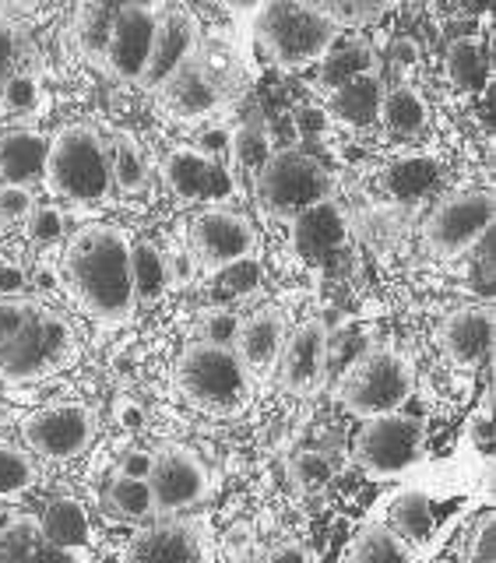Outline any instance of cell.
I'll return each mask as SVG.
<instances>
[{
	"label": "cell",
	"instance_id": "cell-1",
	"mask_svg": "<svg viewBox=\"0 0 496 563\" xmlns=\"http://www.w3.org/2000/svg\"><path fill=\"white\" fill-rule=\"evenodd\" d=\"M131 254L134 243L117 225H85L64 246V282L70 296L106 328L131 321L137 310Z\"/></svg>",
	"mask_w": 496,
	"mask_h": 563
},
{
	"label": "cell",
	"instance_id": "cell-2",
	"mask_svg": "<svg viewBox=\"0 0 496 563\" xmlns=\"http://www.w3.org/2000/svg\"><path fill=\"white\" fill-rule=\"evenodd\" d=\"M176 387L190 409L211 419H229L254 401L257 380L246 374V366L229 345L194 342L176 360Z\"/></svg>",
	"mask_w": 496,
	"mask_h": 563
},
{
	"label": "cell",
	"instance_id": "cell-3",
	"mask_svg": "<svg viewBox=\"0 0 496 563\" xmlns=\"http://www.w3.org/2000/svg\"><path fill=\"white\" fill-rule=\"evenodd\" d=\"M251 22L257 43L286 70L321 64L334 49V43H339L342 32L334 18L317 11L307 0H264Z\"/></svg>",
	"mask_w": 496,
	"mask_h": 563
},
{
	"label": "cell",
	"instance_id": "cell-4",
	"mask_svg": "<svg viewBox=\"0 0 496 563\" xmlns=\"http://www.w3.org/2000/svg\"><path fill=\"white\" fill-rule=\"evenodd\" d=\"M43 180L53 198L67 205H102L113 190L110 148L92 128H64L49 137Z\"/></svg>",
	"mask_w": 496,
	"mask_h": 563
},
{
	"label": "cell",
	"instance_id": "cell-5",
	"mask_svg": "<svg viewBox=\"0 0 496 563\" xmlns=\"http://www.w3.org/2000/svg\"><path fill=\"white\" fill-rule=\"evenodd\" d=\"M78 352L81 342L75 324L60 310L40 303L29 317V324L18 331V339L0 352V384L22 387L57 377L78 360Z\"/></svg>",
	"mask_w": 496,
	"mask_h": 563
},
{
	"label": "cell",
	"instance_id": "cell-6",
	"mask_svg": "<svg viewBox=\"0 0 496 563\" xmlns=\"http://www.w3.org/2000/svg\"><path fill=\"white\" fill-rule=\"evenodd\" d=\"M416 387L412 363L395 349H363L339 380V401L352 416L377 419L401 412Z\"/></svg>",
	"mask_w": 496,
	"mask_h": 563
},
{
	"label": "cell",
	"instance_id": "cell-7",
	"mask_svg": "<svg viewBox=\"0 0 496 563\" xmlns=\"http://www.w3.org/2000/svg\"><path fill=\"white\" fill-rule=\"evenodd\" d=\"M261 208L275 219H299L304 211L331 201L334 176L307 152H272L268 163L254 173Z\"/></svg>",
	"mask_w": 496,
	"mask_h": 563
},
{
	"label": "cell",
	"instance_id": "cell-8",
	"mask_svg": "<svg viewBox=\"0 0 496 563\" xmlns=\"http://www.w3.org/2000/svg\"><path fill=\"white\" fill-rule=\"evenodd\" d=\"M496 216V201L489 190H465L444 198L422 225V243L440 261H458L475 243L489 236Z\"/></svg>",
	"mask_w": 496,
	"mask_h": 563
},
{
	"label": "cell",
	"instance_id": "cell-9",
	"mask_svg": "<svg viewBox=\"0 0 496 563\" xmlns=\"http://www.w3.org/2000/svg\"><path fill=\"white\" fill-rule=\"evenodd\" d=\"M427 448V430L422 422L392 412L377 419H363V430L356 433V462L370 479H395V475L409 472Z\"/></svg>",
	"mask_w": 496,
	"mask_h": 563
},
{
	"label": "cell",
	"instance_id": "cell-10",
	"mask_svg": "<svg viewBox=\"0 0 496 563\" xmlns=\"http://www.w3.org/2000/svg\"><path fill=\"white\" fill-rule=\"evenodd\" d=\"M22 437L29 451L49 462H70L96 437V412L81 401H53L22 419Z\"/></svg>",
	"mask_w": 496,
	"mask_h": 563
},
{
	"label": "cell",
	"instance_id": "cell-11",
	"mask_svg": "<svg viewBox=\"0 0 496 563\" xmlns=\"http://www.w3.org/2000/svg\"><path fill=\"white\" fill-rule=\"evenodd\" d=\"M190 246H194L198 268L216 272L240 257L257 254V233L251 219H243L240 211L208 208L190 222Z\"/></svg>",
	"mask_w": 496,
	"mask_h": 563
},
{
	"label": "cell",
	"instance_id": "cell-12",
	"mask_svg": "<svg viewBox=\"0 0 496 563\" xmlns=\"http://www.w3.org/2000/svg\"><path fill=\"white\" fill-rule=\"evenodd\" d=\"M148 486H152L155 515H180V510L205 500L211 479L198 454L169 444L155 451Z\"/></svg>",
	"mask_w": 496,
	"mask_h": 563
},
{
	"label": "cell",
	"instance_id": "cell-13",
	"mask_svg": "<svg viewBox=\"0 0 496 563\" xmlns=\"http://www.w3.org/2000/svg\"><path fill=\"white\" fill-rule=\"evenodd\" d=\"M328 339L331 331L321 321H304L296 331H289V342L282 349V360L275 366L282 391L296 398L321 391V384L328 377Z\"/></svg>",
	"mask_w": 496,
	"mask_h": 563
},
{
	"label": "cell",
	"instance_id": "cell-14",
	"mask_svg": "<svg viewBox=\"0 0 496 563\" xmlns=\"http://www.w3.org/2000/svg\"><path fill=\"white\" fill-rule=\"evenodd\" d=\"M158 14L163 11H152V8H141L131 4L117 14L113 32H110V43H106L102 53V64L113 70L120 81H141L152 57V43H155V29H158Z\"/></svg>",
	"mask_w": 496,
	"mask_h": 563
},
{
	"label": "cell",
	"instance_id": "cell-15",
	"mask_svg": "<svg viewBox=\"0 0 496 563\" xmlns=\"http://www.w3.org/2000/svg\"><path fill=\"white\" fill-rule=\"evenodd\" d=\"M123 563H208L205 528L198 521H155L128 542Z\"/></svg>",
	"mask_w": 496,
	"mask_h": 563
},
{
	"label": "cell",
	"instance_id": "cell-16",
	"mask_svg": "<svg viewBox=\"0 0 496 563\" xmlns=\"http://www.w3.org/2000/svg\"><path fill=\"white\" fill-rule=\"evenodd\" d=\"M493 324L496 317L489 303H472L444 317V324L437 331L444 360L458 369H465V374L486 366L493 356Z\"/></svg>",
	"mask_w": 496,
	"mask_h": 563
},
{
	"label": "cell",
	"instance_id": "cell-17",
	"mask_svg": "<svg viewBox=\"0 0 496 563\" xmlns=\"http://www.w3.org/2000/svg\"><path fill=\"white\" fill-rule=\"evenodd\" d=\"M286 342H289V317L278 307H261L240 321L233 352L254 380H268L282 360Z\"/></svg>",
	"mask_w": 496,
	"mask_h": 563
},
{
	"label": "cell",
	"instance_id": "cell-18",
	"mask_svg": "<svg viewBox=\"0 0 496 563\" xmlns=\"http://www.w3.org/2000/svg\"><path fill=\"white\" fill-rule=\"evenodd\" d=\"M155 96L173 120H205L222 106V85L208 75V67L198 57H190L155 88Z\"/></svg>",
	"mask_w": 496,
	"mask_h": 563
},
{
	"label": "cell",
	"instance_id": "cell-19",
	"mask_svg": "<svg viewBox=\"0 0 496 563\" xmlns=\"http://www.w3.org/2000/svg\"><path fill=\"white\" fill-rule=\"evenodd\" d=\"M194 49H198V25H194V18L187 11H163L158 14L148 67L137 85L155 92L176 67H184L194 57Z\"/></svg>",
	"mask_w": 496,
	"mask_h": 563
},
{
	"label": "cell",
	"instance_id": "cell-20",
	"mask_svg": "<svg viewBox=\"0 0 496 563\" xmlns=\"http://www.w3.org/2000/svg\"><path fill=\"white\" fill-rule=\"evenodd\" d=\"M166 184L180 201H216L233 190L229 173L216 158L201 155L198 148H173L166 158Z\"/></svg>",
	"mask_w": 496,
	"mask_h": 563
},
{
	"label": "cell",
	"instance_id": "cell-21",
	"mask_svg": "<svg viewBox=\"0 0 496 563\" xmlns=\"http://www.w3.org/2000/svg\"><path fill=\"white\" fill-rule=\"evenodd\" d=\"M0 563H92L88 550H67L46 539L40 518H18L8 532H0Z\"/></svg>",
	"mask_w": 496,
	"mask_h": 563
},
{
	"label": "cell",
	"instance_id": "cell-22",
	"mask_svg": "<svg viewBox=\"0 0 496 563\" xmlns=\"http://www.w3.org/2000/svg\"><path fill=\"white\" fill-rule=\"evenodd\" d=\"M131 4H141V8H152V11H163L166 0H78L75 8V43L81 49V57L102 64V53H106V43H110V32H113V22L123 8Z\"/></svg>",
	"mask_w": 496,
	"mask_h": 563
},
{
	"label": "cell",
	"instance_id": "cell-23",
	"mask_svg": "<svg viewBox=\"0 0 496 563\" xmlns=\"http://www.w3.org/2000/svg\"><path fill=\"white\" fill-rule=\"evenodd\" d=\"M49 137L40 131H8L0 137V180L4 184H25L40 180L46 169Z\"/></svg>",
	"mask_w": 496,
	"mask_h": 563
},
{
	"label": "cell",
	"instance_id": "cell-24",
	"mask_svg": "<svg viewBox=\"0 0 496 563\" xmlns=\"http://www.w3.org/2000/svg\"><path fill=\"white\" fill-rule=\"evenodd\" d=\"M381 102H384V85L377 78V70H366L342 81L331 96V110L349 128H370L381 120Z\"/></svg>",
	"mask_w": 496,
	"mask_h": 563
},
{
	"label": "cell",
	"instance_id": "cell-25",
	"mask_svg": "<svg viewBox=\"0 0 496 563\" xmlns=\"http://www.w3.org/2000/svg\"><path fill=\"white\" fill-rule=\"evenodd\" d=\"M381 123H384V131L395 137H419L430 123V102L422 99V92L412 85H392V88H384Z\"/></svg>",
	"mask_w": 496,
	"mask_h": 563
},
{
	"label": "cell",
	"instance_id": "cell-26",
	"mask_svg": "<svg viewBox=\"0 0 496 563\" xmlns=\"http://www.w3.org/2000/svg\"><path fill=\"white\" fill-rule=\"evenodd\" d=\"M387 528L412 545V550H422L430 542L433 528H437V515L433 504L422 497L419 489H401L395 493V500L387 504Z\"/></svg>",
	"mask_w": 496,
	"mask_h": 563
},
{
	"label": "cell",
	"instance_id": "cell-27",
	"mask_svg": "<svg viewBox=\"0 0 496 563\" xmlns=\"http://www.w3.org/2000/svg\"><path fill=\"white\" fill-rule=\"evenodd\" d=\"M257 286H261L257 254L240 257L233 264H225V268L208 272V286H205L208 307H236V303H243V299H251Z\"/></svg>",
	"mask_w": 496,
	"mask_h": 563
},
{
	"label": "cell",
	"instance_id": "cell-28",
	"mask_svg": "<svg viewBox=\"0 0 496 563\" xmlns=\"http://www.w3.org/2000/svg\"><path fill=\"white\" fill-rule=\"evenodd\" d=\"M296 222V246L299 254H328L331 246H339L342 236H345V222L339 216V208L331 201L317 205L310 211H304Z\"/></svg>",
	"mask_w": 496,
	"mask_h": 563
},
{
	"label": "cell",
	"instance_id": "cell-29",
	"mask_svg": "<svg viewBox=\"0 0 496 563\" xmlns=\"http://www.w3.org/2000/svg\"><path fill=\"white\" fill-rule=\"evenodd\" d=\"M345 563H416V550L387 525H370L349 542Z\"/></svg>",
	"mask_w": 496,
	"mask_h": 563
},
{
	"label": "cell",
	"instance_id": "cell-30",
	"mask_svg": "<svg viewBox=\"0 0 496 563\" xmlns=\"http://www.w3.org/2000/svg\"><path fill=\"white\" fill-rule=\"evenodd\" d=\"M40 528L46 532V539H53L57 545H67V550H85L88 545V515L78 500H53L46 507V515L40 518Z\"/></svg>",
	"mask_w": 496,
	"mask_h": 563
},
{
	"label": "cell",
	"instance_id": "cell-31",
	"mask_svg": "<svg viewBox=\"0 0 496 563\" xmlns=\"http://www.w3.org/2000/svg\"><path fill=\"white\" fill-rule=\"evenodd\" d=\"M131 268H134V296H137V307L145 310L152 303L163 299L166 286V257L155 251L152 243H134V254H131Z\"/></svg>",
	"mask_w": 496,
	"mask_h": 563
},
{
	"label": "cell",
	"instance_id": "cell-32",
	"mask_svg": "<svg viewBox=\"0 0 496 563\" xmlns=\"http://www.w3.org/2000/svg\"><path fill=\"white\" fill-rule=\"evenodd\" d=\"M106 507L113 510L123 521H145L155 515V500H152V486L148 479H131V475H117L106 489Z\"/></svg>",
	"mask_w": 496,
	"mask_h": 563
},
{
	"label": "cell",
	"instance_id": "cell-33",
	"mask_svg": "<svg viewBox=\"0 0 496 563\" xmlns=\"http://www.w3.org/2000/svg\"><path fill=\"white\" fill-rule=\"evenodd\" d=\"M35 462L29 451L14 448L11 440H0V500H18L35 486Z\"/></svg>",
	"mask_w": 496,
	"mask_h": 563
},
{
	"label": "cell",
	"instance_id": "cell-34",
	"mask_svg": "<svg viewBox=\"0 0 496 563\" xmlns=\"http://www.w3.org/2000/svg\"><path fill=\"white\" fill-rule=\"evenodd\" d=\"M110 169H113V187L120 194H137L148 180V163L131 137H120L117 148L110 152Z\"/></svg>",
	"mask_w": 496,
	"mask_h": 563
},
{
	"label": "cell",
	"instance_id": "cell-35",
	"mask_svg": "<svg viewBox=\"0 0 496 563\" xmlns=\"http://www.w3.org/2000/svg\"><path fill=\"white\" fill-rule=\"evenodd\" d=\"M29 53H32V43L25 40V32L18 29L8 8H0V92H4L11 75L29 70Z\"/></svg>",
	"mask_w": 496,
	"mask_h": 563
},
{
	"label": "cell",
	"instance_id": "cell-36",
	"mask_svg": "<svg viewBox=\"0 0 496 563\" xmlns=\"http://www.w3.org/2000/svg\"><path fill=\"white\" fill-rule=\"evenodd\" d=\"M334 475V465L324 451H299L289 457V483L299 489V493H321Z\"/></svg>",
	"mask_w": 496,
	"mask_h": 563
},
{
	"label": "cell",
	"instance_id": "cell-37",
	"mask_svg": "<svg viewBox=\"0 0 496 563\" xmlns=\"http://www.w3.org/2000/svg\"><path fill=\"white\" fill-rule=\"evenodd\" d=\"M240 321L243 313H236L233 307H208L201 313V324H198V342H208V345H229L233 349L236 342V331H240Z\"/></svg>",
	"mask_w": 496,
	"mask_h": 563
},
{
	"label": "cell",
	"instance_id": "cell-38",
	"mask_svg": "<svg viewBox=\"0 0 496 563\" xmlns=\"http://www.w3.org/2000/svg\"><path fill=\"white\" fill-rule=\"evenodd\" d=\"M448 70L458 88H472L483 70V49L475 40H454L448 53Z\"/></svg>",
	"mask_w": 496,
	"mask_h": 563
},
{
	"label": "cell",
	"instance_id": "cell-39",
	"mask_svg": "<svg viewBox=\"0 0 496 563\" xmlns=\"http://www.w3.org/2000/svg\"><path fill=\"white\" fill-rule=\"evenodd\" d=\"M40 307V299H25V296H0V352H4L18 331L29 324V317Z\"/></svg>",
	"mask_w": 496,
	"mask_h": 563
},
{
	"label": "cell",
	"instance_id": "cell-40",
	"mask_svg": "<svg viewBox=\"0 0 496 563\" xmlns=\"http://www.w3.org/2000/svg\"><path fill=\"white\" fill-rule=\"evenodd\" d=\"M35 102H40V78H35V70H18V75H11L4 92H0V106H4L8 113H29L35 110Z\"/></svg>",
	"mask_w": 496,
	"mask_h": 563
},
{
	"label": "cell",
	"instance_id": "cell-41",
	"mask_svg": "<svg viewBox=\"0 0 496 563\" xmlns=\"http://www.w3.org/2000/svg\"><path fill=\"white\" fill-rule=\"evenodd\" d=\"M321 64H328V81H349V78H356V75H366V70H377L374 67V53H370L366 46H345L339 57H328L321 60Z\"/></svg>",
	"mask_w": 496,
	"mask_h": 563
},
{
	"label": "cell",
	"instance_id": "cell-42",
	"mask_svg": "<svg viewBox=\"0 0 496 563\" xmlns=\"http://www.w3.org/2000/svg\"><path fill=\"white\" fill-rule=\"evenodd\" d=\"M233 155L240 158V163L246 169H261L264 163H268V137H264V131H254V128H243L240 134H233Z\"/></svg>",
	"mask_w": 496,
	"mask_h": 563
},
{
	"label": "cell",
	"instance_id": "cell-43",
	"mask_svg": "<svg viewBox=\"0 0 496 563\" xmlns=\"http://www.w3.org/2000/svg\"><path fill=\"white\" fill-rule=\"evenodd\" d=\"M29 236H32V243H40V246H53V243H57L64 236V216H60V208H53V205L32 208V216H29Z\"/></svg>",
	"mask_w": 496,
	"mask_h": 563
},
{
	"label": "cell",
	"instance_id": "cell-44",
	"mask_svg": "<svg viewBox=\"0 0 496 563\" xmlns=\"http://www.w3.org/2000/svg\"><path fill=\"white\" fill-rule=\"evenodd\" d=\"M35 208L32 187L25 184H0V222H25Z\"/></svg>",
	"mask_w": 496,
	"mask_h": 563
},
{
	"label": "cell",
	"instance_id": "cell-45",
	"mask_svg": "<svg viewBox=\"0 0 496 563\" xmlns=\"http://www.w3.org/2000/svg\"><path fill=\"white\" fill-rule=\"evenodd\" d=\"M465 563H496V536H493V515L483 518V525L475 528L469 539Z\"/></svg>",
	"mask_w": 496,
	"mask_h": 563
},
{
	"label": "cell",
	"instance_id": "cell-46",
	"mask_svg": "<svg viewBox=\"0 0 496 563\" xmlns=\"http://www.w3.org/2000/svg\"><path fill=\"white\" fill-rule=\"evenodd\" d=\"M163 257H166V286L169 289H187L194 282V275H198V261H194V254L169 251Z\"/></svg>",
	"mask_w": 496,
	"mask_h": 563
},
{
	"label": "cell",
	"instance_id": "cell-47",
	"mask_svg": "<svg viewBox=\"0 0 496 563\" xmlns=\"http://www.w3.org/2000/svg\"><path fill=\"white\" fill-rule=\"evenodd\" d=\"M198 152L208 155V158H216V163L222 155H233V131L219 128V123H216V128H205L198 134Z\"/></svg>",
	"mask_w": 496,
	"mask_h": 563
},
{
	"label": "cell",
	"instance_id": "cell-48",
	"mask_svg": "<svg viewBox=\"0 0 496 563\" xmlns=\"http://www.w3.org/2000/svg\"><path fill=\"white\" fill-rule=\"evenodd\" d=\"M264 563H317L304 542H275Z\"/></svg>",
	"mask_w": 496,
	"mask_h": 563
},
{
	"label": "cell",
	"instance_id": "cell-49",
	"mask_svg": "<svg viewBox=\"0 0 496 563\" xmlns=\"http://www.w3.org/2000/svg\"><path fill=\"white\" fill-rule=\"evenodd\" d=\"M155 451H128L120 457V472L117 475H131V479H148L152 475Z\"/></svg>",
	"mask_w": 496,
	"mask_h": 563
},
{
	"label": "cell",
	"instance_id": "cell-50",
	"mask_svg": "<svg viewBox=\"0 0 496 563\" xmlns=\"http://www.w3.org/2000/svg\"><path fill=\"white\" fill-rule=\"evenodd\" d=\"M25 286H29V278L22 272V264L0 261V296H22Z\"/></svg>",
	"mask_w": 496,
	"mask_h": 563
},
{
	"label": "cell",
	"instance_id": "cell-51",
	"mask_svg": "<svg viewBox=\"0 0 496 563\" xmlns=\"http://www.w3.org/2000/svg\"><path fill=\"white\" fill-rule=\"evenodd\" d=\"M387 57H392L398 67H412L422 57V49H419V43L412 40V35H395L392 46H387Z\"/></svg>",
	"mask_w": 496,
	"mask_h": 563
},
{
	"label": "cell",
	"instance_id": "cell-52",
	"mask_svg": "<svg viewBox=\"0 0 496 563\" xmlns=\"http://www.w3.org/2000/svg\"><path fill=\"white\" fill-rule=\"evenodd\" d=\"M472 437H475V444H480V451L489 454V448H493V419H489V412H483L480 419H475Z\"/></svg>",
	"mask_w": 496,
	"mask_h": 563
},
{
	"label": "cell",
	"instance_id": "cell-53",
	"mask_svg": "<svg viewBox=\"0 0 496 563\" xmlns=\"http://www.w3.org/2000/svg\"><path fill=\"white\" fill-rule=\"evenodd\" d=\"M352 4V11H356V18L363 22V18H374V14H381L387 4H392V0H349Z\"/></svg>",
	"mask_w": 496,
	"mask_h": 563
},
{
	"label": "cell",
	"instance_id": "cell-54",
	"mask_svg": "<svg viewBox=\"0 0 496 563\" xmlns=\"http://www.w3.org/2000/svg\"><path fill=\"white\" fill-rule=\"evenodd\" d=\"M264 4V0H222V8L236 18H254V11Z\"/></svg>",
	"mask_w": 496,
	"mask_h": 563
},
{
	"label": "cell",
	"instance_id": "cell-55",
	"mask_svg": "<svg viewBox=\"0 0 496 563\" xmlns=\"http://www.w3.org/2000/svg\"><path fill=\"white\" fill-rule=\"evenodd\" d=\"M117 419L123 422V427H137V422L145 419V412H141V405H134V401H120L117 405Z\"/></svg>",
	"mask_w": 496,
	"mask_h": 563
},
{
	"label": "cell",
	"instance_id": "cell-56",
	"mask_svg": "<svg viewBox=\"0 0 496 563\" xmlns=\"http://www.w3.org/2000/svg\"><path fill=\"white\" fill-rule=\"evenodd\" d=\"M299 123H304V131H317L324 128V117L321 110H299Z\"/></svg>",
	"mask_w": 496,
	"mask_h": 563
},
{
	"label": "cell",
	"instance_id": "cell-57",
	"mask_svg": "<svg viewBox=\"0 0 496 563\" xmlns=\"http://www.w3.org/2000/svg\"><path fill=\"white\" fill-rule=\"evenodd\" d=\"M18 518H22V515H18L14 507H0V532H8V528H11Z\"/></svg>",
	"mask_w": 496,
	"mask_h": 563
},
{
	"label": "cell",
	"instance_id": "cell-58",
	"mask_svg": "<svg viewBox=\"0 0 496 563\" xmlns=\"http://www.w3.org/2000/svg\"><path fill=\"white\" fill-rule=\"evenodd\" d=\"M8 4H32V0H0V8H8Z\"/></svg>",
	"mask_w": 496,
	"mask_h": 563
}]
</instances>
